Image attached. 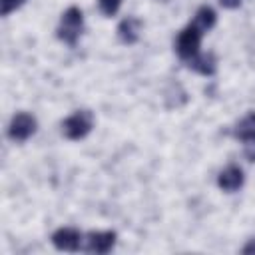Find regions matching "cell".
Masks as SVG:
<instances>
[{"instance_id":"obj_9","label":"cell","mask_w":255,"mask_h":255,"mask_svg":"<svg viewBox=\"0 0 255 255\" xmlns=\"http://www.w3.org/2000/svg\"><path fill=\"white\" fill-rule=\"evenodd\" d=\"M187 66L193 72L201 74V76H213L217 72V58L211 52H207V54H201L199 52L197 56H193L191 60H187Z\"/></svg>"},{"instance_id":"obj_11","label":"cell","mask_w":255,"mask_h":255,"mask_svg":"<svg viewBox=\"0 0 255 255\" xmlns=\"http://www.w3.org/2000/svg\"><path fill=\"white\" fill-rule=\"evenodd\" d=\"M233 135L241 141H247V139H255V112H249L247 116H243L235 128H233Z\"/></svg>"},{"instance_id":"obj_15","label":"cell","mask_w":255,"mask_h":255,"mask_svg":"<svg viewBox=\"0 0 255 255\" xmlns=\"http://www.w3.org/2000/svg\"><path fill=\"white\" fill-rule=\"evenodd\" d=\"M223 8H227V10H235V8H239L241 6V2L243 0H217Z\"/></svg>"},{"instance_id":"obj_13","label":"cell","mask_w":255,"mask_h":255,"mask_svg":"<svg viewBox=\"0 0 255 255\" xmlns=\"http://www.w3.org/2000/svg\"><path fill=\"white\" fill-rule=\"evenodd\" d=\"M24 2H26V0H0V6H2L0 12H2V16H4V18L10 16V14L16 12Z\"/></svg>"},{"instance_id":"obj_12","label":"cell","mask_w":255,"mask_h":255,"mask_svg":"<svg viewBox=\"0 0 255 255\" xmlns=\"http://www.w3.org/2000/svg\"><path fill=\"white\" fill-rule=\"evenodd\" d=\"M98 6H100V12L108 18L116 16L120 6H122V0H98Z\"/></svg>"},{"instance_id":"obj_3","label":"cell","mask_w":255,"mask_h":255,"mask_svg":"<svg viewBox=\"0 0 255 255\" xmlns=\"http://www.w3.org/2000/svg\"><path fill=\"white\" fill-rule=\"evenodd\" d=\"M201 38H203V32L193 26L191 22L177 34L175 38V52L181 60H191L193 56L199 54V46H201Z\"/></svg>"},{"instance_id":"obj_16","label":"cell","mask_w":255,"mask_h":255,"mask_svg":"<svg viewBox=\"0 0 255 255\" xmlns=\"http://www.w3.org/2000/svg\"><path fill=\"white\" fill-rule=\"evenodd\" d=\"M241 253H245V255H255V237L249 239V241L241 247Z\"/></svg>"},{"instance_id":"obj_14","label":"cell","mask_w":255,"mask_h":255,"mask_svg":"<svg viewBox=\"0 0 255 255\" xmlns=\"http://www.w3.org/2000/svg\"><path fill=\"white\" fill-rule=\"evenodd\" d=\"M245 147H243V153L247 157V161H255V139H247L243 141Z\"/></svg>"},{"instance_id":"obj_5","label":"cell","mask_w":255,"mask_h":255,"mask_svg":"<svg viewBox=\"0 0 255 255\" xmlns=\"http://www.w3.org/2000/svg\"><path fill=\"white\" fill-rule=\"evenodd\" d=\"M116 239H118V233L112 229L110 231H90L84 237V249L88 253L104 255V253H110L114 249Z\"/></svg>"},{"instance_id":"obj_1","label":"cell","mask_w":255,"mask_h":255,"mask_svg":"<svg viewBox=\"0 0 255 255\" xmlns=\"http://www.w3.org/2000/svg\"><path fill=\"white\" fill-rule=\"evenodd\" d=\"M84 32V14L78 6H70L62 12L60 16V24L56 28V36L60 42L68 44V46H76L80 36Z\"/></svg>"},{"instance_id":"obj_7","label":"cell","mask_w":255,"mask_h":255,"mask_svg":"<svg viewBox=\"0 0 255 255\" xmlns=\"http://www.w3.org/2000/svg\"><path fill=\"white\" fill-rule=\"evenodd\" d=\"M243 181H245L243 169L239 165H235V163H229L217 175V187L221 191H225V193H235L237 189L243 187Z\"/></svg>"},{"instance_id":"obj_4","label":"cell","mask_w":255,"mask_h":255,"mask_svg":"<svg viewBox=\"0 0 255 255\" xmlns=\"http://www.w3.org/2000/svg\"><path fill=\"white\" fill-rule=\"evenodd\" d=\"M38 129V120L28 114V112H18L12 116L10 124H8V137L16 143H24L26 139H30Z\"/></svg>"},{"instance_id":"obj_10","label":"cell","mask_w":255,"mask_h":255,"mask_svg":"<svg viewBox=\"0 0 255 255\" xmlns=\"http://www.w3.org/2000/svg\"><path fill=\"white\" fill-rule=\"evenodd\" d=\"M191 24H193V26H197V28L205 34V32H209V30L217 24V12H215L211 6L203 4V6H199V8H197V12H195V16H193Z\"/></svg>"},{"instance_id":"obj_2","label":"cell","mask_w":255,"mask_h":255,"mask_svg":"<svg viewBox=\"0 0 255 255\" xmlns=\"http://www.w3.org/2000/svg\"><path fill=\"white\" fill-rule=\"evenodd\" d=\"M94 124H96V120L90 110H76L62 122V133L68 139L78 141V139H84L94 129Z\"/></svg>"},{"instance_id":"obj_8","label":"cell","mask_w":255,"mask_h":255,"mask_svg":"<svg viewBox=\"0 0 255 255\" xmlns=\"http://www.w3.org/2000/svg\"><path fill=\"white\" fill-rule=\"evenodd\" d=\"M141 28H143V22L137 18V16H126L118 28H116V34L120 38L122 44L126 46H133L139 42V36H141Z\"/></svg>"},{"instance_id":"obj_6","label":"cell","mask_w":255,"mask_h":255,"mask_svg":"<svg viewBox=\"0 0 255 255\" xmlns=\"http://www.w3.org/2000/svg\"><path fill=\"white\" fill-rule=\"evenodd\" d=\"M50 239L58 251H78L84 241L80 229H76V227H60L52 233Z\"/></svg>"}]
</instances>
